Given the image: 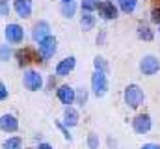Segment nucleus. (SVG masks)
Here are the masks:
<instances>
[{"label":"nucleus","instance_id":"13","mask_svg":"<svg viewBox=\"0 0 160 149\" xmlns=\"http://www.w3.org/2000/svg\"><path fill=\"white\" fill-rule=\"evenodd\" d=\"M11 8L19 19H30L34 11V2L32 0H13Z\"/></svg>","mask_w":160,"mask_h":149},{"label":"nucleus","instance_id":"29","mask_svg":"<svg viewBox=\"0 0 160 149\" xmlns=\"http://www.w3.org/2000/svg\"><path fill=\"white\" fill-rule=\"evenodd\" d=\"M9 11H11V4H9V0H0V17H2V19L9 17Z\"/></svg>","mask_w":160,"mask_h":149},{"label":"nucleus","instance_id":"3","mask_svg":"<svg viewBox=\"0 0 160 149\" xmlns=\"http://www.w3.org/2000/svg\"><path fill=\"white\" fill-rule=\"evenodd\" d=\"M110 90V80L108 74L101 73V71H93L91 78H89V93H93L97 99H102Z\"/></svg>","mask_w":160,"mask_h":149},{"label":"nucleus","instance_id":"18","mask_svg":"<svg viewBox=\"0 0 160 149\" xmlns=\"http://www.w3.org/2000/svg\"><path fill=\"white\" fill-rule=\"evenodd\" d=\"M78 23H80V28H82L84 32H91V30H95V26H97V15H95L93 11H82Z\"/></svg>","mask_w":160,"mask_h":149},{"label":"nucleus","instance_id":"39","mask_svg":"<svg viewBox=\"0 0 160 149\" xmlns=\"http://www.w3.org/2000/svg\"><path fill=\"white\" fill-rule=\"evenodd\" d=\"M158 4H160V0H158Z\"/></svg>","mask_w":160,"mask_h":149},{"label":"nucleus","instance_id":"36","mask_svg":"<svg viewBox=\"0 0 160 149\" xmlns=\"http://www.w3.org/2000/svg\"><path fill=\"white\" fill-rule=\"evenodd\" d=\"M158 37H160V24H158Z\"/></svg>","mask_w":160,"mask_h":149},{"label":"nucleus","instance_id":"9","mask_svg":"<svg viewBox=\"0 0 160 149\" xmlns=\"http://www.w3.org/2000/svg\"><path fill=\"white\" fill-rule=\"evenodd\" d=\"M136 37H138L140 41H143V43H151V41L157 37V30H155V26H153L149 21L140 19L138 24H136Z\"/></svg>","mask_w":160,"mask_h":149},{"label":"nucleus","instance_id":"30","mask_svg":"<svg viewBox=\"0 0 160 149\" xmlns=\"http://www.w3.org/2000/svg\"><path fill=\"white\" fill-rule=\"evenodd\" d=\"M56 78H58L56 74H50V76H48V80L45 82V88H43V90H47V91H52V90H56V88H58V84H56Z\"/></svg>","mask_w":160,"mask_h":149},{"label":"nucleus","instance_id":"31","mask_svg":"<svg viewBox=\"0 0 160 149\" xmlns=\"http://www.w3.org/2000/svg\"><path fill=\"white\" fill-rule=\"evenodd\" d=\"M9 97V90H8V86L0 80V101H6Z\"/></svg>","mask_w":160,"mask_h":149},{"label":"nucleus","instance_id":"25","mask_svg":"<svg viewBox=\"0 0 160 149\" xmlns=\"http://www.w3.org/2000/svg\"><path fill=\"white\" fill-rule=\"evenodd\" d=\"M99 2H101V0H80L78 6H80V9H82V11H93V13H95V9H97Z\"/></svg>","mask_w":160,"mask_h":149},{"label":"nucleus","instance_id":"32","mask_svg":"<svg viewBox=\"0 0 160 149\" xmlns=\"http://www.w3.org/2000/svg\"><path fill=\"white\" fill-rule=\"evenodd\" d=\"M140 149H160V144H155V142H147V144H143Z\"/></svg>","mask_w":160,"mask_h":149},{"label":"nucleus","instance_id":"38","mask_svg":"<svg viewBox=\"0 0 160 149\" xmlns=\"http://www.w3.org/2000/svg\"><path fill=\"white\" fill-rule=\"evenodd\" d=\"M110 2H116V0H110Z\"/></svg>","mask_w":160,"mask_h":149},{"label":"nucleus","instance_id":"28","mask_svg":"<svg viewBox=\"0 0 160 149\" xmlns=\"http://www.w3.org/2000/svg\"><path fill=\"white\" fill-rule=\"evenodd\" d=\"M54 125H56V127L60 129V132L63 134V138H65L67 142H73V134H71V129H69V127H65V125H63L62 121H56Z\"/></svg>","mask_w":160,"mask_h":149},{"label":"nucleus","instance_id":"7","mask_svg":"<svg viewBox=\"0 0 160 149\" xmlns=\"http://www.w3.org/2000/svg\"><path fill=\"white\" fill-rule=\"evenodd\" d=\"M138 69L143 76H155L160 73V58L157 54H143L138 62Z\"/></svg>","mask_w":160,"mask_h":149},{"label":"nucleus","instance_id":"17","mask_svg":"<svg viewBox=\"0 0 160 149\" xmlns=\"http://www.w3.org/2000/svg\"><path fill=\"white\" fill-rule=\"evenodd\" d=\"M80 6L77 0H71V2H60V15L63 17V19H75L77 17V13H78Z\"/></svg>","mask_w":160,"mask_h":149},{"label":"nucleus","instance_id":"4","mask_svg":"<svg viewBox=\"0 0 160 149\" xmlns=\"http://www.w3.org/2000/svg\"><path fill=\"white\" fill-rule=\"evenodd\" d=\"M95 15L104 21V23H112V21H118L119 19V8L116 2H110V0H101L97 9H95Z\"/></svg>","mask_w":160,"mask_h":149},{"label":"nucleus","instance_id":"14","mask_svg":"<svg viewBox=\"0 0 160 149\" xmlns=\"http://www.w3.org/2000/svg\"><path fill=\"white\" fill-rule=\"evenodd\" d=\"M62 123L69 129H75L80 125V112L75 105L71 106H63V116H62Z\"/></svg>","mask_w":160,"mask_h":149},{"label":"nucleus","instance_id":"10","mask_svg":"<svg viewBox=\"0 0 160 149\" xmlns=\"http://www.w3.org/2000/svg\"><path fill=\"white\" fill-rule=\"evenodd\" d=\"M75 67H77V58H75V56L62 58V60L54 65V74H56L58 78H65V76H69V74L75 71Z\"/></svg>","mask_w":160,"mask_h":149},{"label":"nucleus","instance_id":"20","mask_svg":"<svg viewBox=\"0 0 160 149\" xmlns=\"http://www.w3.org/2000/svg\"><path fill=\"white\" fill-rule=\"evenodd\" d=\"M88 101H89V90H88L86 86L75 88V105H77L78 108H84V106L88 105Z\"/></svg>","mask_w":160,"mask_h":149},{"label":"nucleus","instance_id":"33","mask_svg":"<svg viewBox=\"0 0 160 149\" xmlns=\"http://www.w3.org/2000/svg\"><path fill=\"white\" fill-rule=\"evenodd\" d=\"M36 149H54V146H52V144H48V142H43V140H41L39 146H38Z\"/></svg>","mask_w":160,"mask_h":149},{"label":"nucleus","instance_id":"5","mask_svg":"<svg viewBox=\"0 0 160 149\" xmlns=\"http://www.w3.org/2000/svg\"><path fill=\"white\" fill-rule=\"evenodd\" d=\"M130 127H132V131H134L136 134H140V136L149 134V132L153 131V117H151V114H149V112H138V114L132 117Z\"/></svg>","mask_w":160,"mask_h":149},{"label":"nucleus","instance_id":"1","mask_svg":"<svg viewBox=\"0 0 160 149\" xmlns=\"http://www.w3.org/2000/svg\"><path fill=\"white\" fill-rule=\"evenodd\" d=\"M145 99H147L145 91H143V88L140 84L130 82V84L125 86V90H123V103H125V106L128 110H140L145 105Z\"/></svg>","mask_w":160,"mask_h":149},{"label":"nucleus","instance_id":"23","mask_svg":"<svg viewBox=\"0 0 160 149\" xmlns=\"http://www.w3.org/2000/svg\"><path fill=\"white\" fill-rule=\"evenodd\" d=\"M13 54H15V50L11 45H8V43L0 45V62H9L13 58Z\"/></svg>","mask_w":160,"mask_h":149},{"label":"nucleus","instance_id":"2","mask_svg":"<svg viewBox=\"0 0 160 149\" xmlns=\"http://www.w3.org/2000/svg\"><path fill=\"white\" fill-rule=\"evenodd\" d=\"M56 52H58V39H56V36L50 34V36H47L45 39H41L38 43L36 54H38V62H41V64H47L48 60H52Z\"/></svg>","mask_w":160,"mask_h":149},{"label":"nucleus","instance_id":"24","mask_svg":"<svg viewBox=\"0 0 160 149\" xmlns=\"http://www.w3.org/2000/svg\"><path fill=\"white\" fill-rule=\"evenodd\" d=\"M86 146L88 149H101V138H99V134L97 132H88V136H86Z\"/></svg>","mask_w":160,"mask_h":149},{"label":"nucleus","instance_id":"19","mask_svg":"<svg viewBox=\"0 0 160 149\" xmlns=\"http://www.w3.org/2000/svg\"><path fill=\"white\" fill-rule=\"evenodd\" d=\"M116 4L119 8V13H123V15H134L138 11L140 0H116Z\"/></svg>","mask_w":160,"mask_h":149},{"label":"nucleus","instance_id":"27","mask_svg":"<svg viewBox=\"0 0 160 149\" xmlns=\"http://www.w3.org/2000/svg\"><path fill=\"white\" fill-rule=\"evenodd\" d=\"M106 37H108L106 28H99V32H97V36H95V45H97V47H104V45H106Z\"/></svg>","mask_w":160,"mask_h":149},{"label":"nucleus","instance_id":"22","mask_svg":"<svg viewBox=\"0 0 160 149\" xmlns=\"http://www.w3.org/2000/svg\"><path fill=\"white\" fill-rule=\"evenodd\" d=\"M93 71H101V73H110V64L104 56H95L93 58Z\"/></svg>","mask_w":160,"mask_h":149},{"label":"nucleus","instance_id":"26","mask_svg":"<svg viewBox=\"0 0 160 149\" xmlns=\"http://www.w3.org/2000/svg\"><path fill=\"white\" fill-rule=\"evenodd\" d=\"M149 23L153 26H158L160 24V4L151 8V11H149Z\"/></svg>","mask_w":160,"mask_h":149},{"label":"nucleus","instance_id":"34","mask_svg":"<svg viewBox=\"0 0 160 149\" xmlns=\"http://www.w3.org/2000/svg\"><path fill=\"white\" fill-rule=\"evenodd\" d=\"M108 146H110V147H116V146H118V142H116V140H112V138H108Z\"/></svg>","mask_w":160,"mask_h":149},{"label":"nucleus","instance_id":"37","mask_svg":"<svg viewBox=\"0 0 160 149\" xmlns=\"http://www.w3.org/2000/svg\"><path fill=\"white\" fill-rule=\"evenodd\" d=\"M26 149H36V147H26Z\"/></svg>","mask_w":160,"mask_h":149},{"label":"nucleus","instance_id":"11","mask_svg":"<svg viewBox=\"0 0 160 149\" xmlns=\"http://www.w3.org/2000/svg\"><path fill=\"white\" fill-rule=\"evenodd\" d=\"M56 99L63 105V106H71L75 105V88L69 84H60L56 88Z\"/></svg>","mask_w":160,"mask_h":149},{"label":"nucleus","instance_id":"12","mask_svg":"<svg viewBox=\"0 0 160 149\" xmlns=\"http://www.w3.org/2000/svg\"><path fill=\"white\" fill-rule=\"evenodd\" d=\"M50 34H52V32H50V24H48V21L39 19V21H36V23H34L32 32H30V37H32V41H34V43H39L41 39H45V37L50 36Z\"/></svg>","mask_w":160,"mask_h":149},{"label":"nucleus","instance_id":"16","mask_svg":"<svg viewBox=\"0 0 160 149\" xmlns=\"http://www.w3.org/2000/svg\"><path fill=\"white\" fill-rule=\"evenodd\" d=\"M0 131L6 134H15L19 131V119L13 114H2L0 116Z\"/></svg>","mask_w":160,"mask_h":149},{"label":"nucleus","instance_id":"15","mask_svg":"<svg viewBox=\"0 0 160 149\" xmlns=\"http://www.w3.org/2000/svg\"><path fill=\"white\" fill-rule=\"evenodd\" d=\"M13 56H15V60H17V65H19L21 69L28 67L32 62H38V54H34V52H32V49H28V47L15 50V54H13Z\"/></svg>","mask_w":160,"mask_h":149},{"label":"nucleus","instance_id":"6","mask_svg":"<svg viewBox=\"0 0 160 149\" xmlns=\"http://www.w3.org/2000/svg\"><path fill=\"white\" fill-rule=\"evenodd\" d=\"M22 86L28 91H39L45 88V76L38 69H24L22 73Z\"/></svg>","mask_w":160,"mask_h":149},{"label":"nucleus","instance_id":"21","mask_svg":"<svg viewBox=\"0 0 160 149\" xmlns=\"http://www.w3.org/2000/svg\"><path fill=\"white\" fill-rule=\"evenodd\" d=\"M2 149H24V142L21 136H9L2 142Z\"/></svg>","mask_w":160,"mask_h":149},{"label":"nucleus","instance_id":"8","mask_svg":"<svg viewBox=\"0 0 160 149\" xmlns=\"http://www.w3.org/2000/svg\"><path fill=\"white\" fill-rule=\"evenodd\" d=\"M4 37H6V43L8 45H11V47H15V45H22L24 43V28L19 24V23H9V24H6V28H4Z\"/></svg>","mask_w":160,"mask_h":149},{"label":"nucleus","instance_id":"35","mask_svg":"<svg viewBox=\"0 0 160 149\" xmlns=\"http://www.w3.org/2000/svg\"><path fill=\"white\" fill-rule=\"evenodd\" d=\"M60 2H71V0H60Z\"/></svg>","mask_w":160,"mask_h":149}]
</instances>
